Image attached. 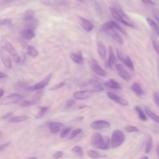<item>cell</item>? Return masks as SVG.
I'll return each mask as SVG.
<instances>
[{
	"mask_svg": "<svg viewBox=\"0 0 159 159\" xmlns=\"http://www.w3.org/2000/svg\"><path fill=\"white\" fill-rule=\"evenodd\" d=\"M28 85L27 84L22 82H19L16 84L15 86L16 89H22L26 88H28Z\"/></svg>",
	"mask_w": 159,
	"mask_h": 159,
	"instance_id": "obj_40",
	"label": "cell"
},
{
	"mask_svg": "<svg viewBox=\"0 0 159 159\" xmlns=\"http://www.w3.org/2000/svg\"><path fill=\"white\" fill-rule=\"evenodd\" d=\"M11 143V141H9L7 142V143L4 144L0 146V150L1 151L4 149L6 148L7 147L9 146Z\"/></svg>",
	"mask_w": 159,
	"mask_h": 159,
	"instance_id": "obj_54",
	"label": "cell"
},
{
	"mask_svg": "<svg viewBox=\"0 0 159 159\" xmlns=\"http://www.w3.org/2000/svg\"><path fill=\"white\" fill-rule=\"evenodd\" d=\"M3 47L6 51L11 54L13 57L17 54L15 49L9 41H5L3 44Z\"/></svg>",
	"mask_w": 159,
	"mask_h": 159,
	"instance_id": "obj_18",
	"label": "cell"
},
{
	"mask_svg": "<svg viewBox=\"0 0 159 159\" xmlns=\"http://www.w3.org/2000/svg\"><path fill=\"white\" fill-rule=\"evenodd\" d=\"M4 93V90L3 89L1 88V91H0V96H1V98L3 96Z\"/></svg>",
	"mask_w": 159,
	"mask_h": 159,
	"instance_id": "obj_60",
	"label": "cell"
},
{
	"mask_svg": "<svg viewBox=\"0 0 159 159\" xmlns=\"http://www.w3.org/2000/svg\"><path fill=\"white\" fill-rule=\"evenodd\" d=\"M145 109L146 113L150 118L159 124V117L151 111L147 107H145Z\"/></svg>",
	"mask_w": 159,
	"mask_h": 159,
	"instance_id": "obj_27",
	"label": "cell"
},
{
	"mask_svg": "<svg viewBox=\"0 0 159 159\" xmlns=\"http://www.w3.org/2000/svg\"><path fill=\"white\" fill-rule=\"evenodd\" d=\"M141 159H149V158L148 156H146L143 158H142Z\"/></svg>",
	"mask_w": 159,
	"mask_h": 159,
	"instance_id": "obj_62",
	"label": "cell"
},
{
	"mask_svg": "<svg viewBox=\"0 0 159 159\" xmlns=\"http://www.w3.org/2000/svg\"><path fill=\"white\" fill-rule=\"evenodd\" d=\"M110 55L108 60L106 63V64L107 66L109 67L110 69H112L113 66L116 61V59L115 55L113 53V47L110 46L109 47Z\"/></svg>",
	"mask_w": 159,
	"mask_h": 159,
	"instance_id": "obj_16",
	"label": "cell"
},
{
	"mask_svg": "<svg viewBox=\"0 0 159 159\" xmlns=\"http://www.w3.org/2000/svg\"><path fill=\"white\" fill-rule=\"evenodd\" d=\"M105 84L106 87L113 89H119L121 87L119 83L112 79H110L106 82Z\"/></svg>",
	"mask_w": 159,
	"mask_h": 159,
	"instance_id": "obj_22",
	"label": "cell"
},
{
	"mask_svg": "<svg viewBox=\"0 0 159 159\" xmlns=\"http://www.w3.org/2000/svg\"><path fill=\"white\" fill-rule=\"evenodd\" d=\"M154 99L155 101L159 107V94L156 92L154 94Z\"/></svg>",
	"mask_w": 159,
	"mask_h": 159,
	"instance_id": "obj_52",
	"label": "cell"
},
{
	"mask_svg": "<svg viewBox=\"0 0 159 159\" xmlns=\"http://www.w3.org/2000/svg\"><path fill=\"white\" fill-rule=\"evenodd\" d=\"M80 20L81 26L86 31L88 32L93 29V25L90 21L81 17L80 18Z\"/></svg>",
	"mask_w": 159,
	"mask_h": 159,
	"instance_id": "obj_12",
	"label": "cell"
},
{
	"mask_svg": "<svg viewBox=\"0 0 159 159\" xmlns=\"http://www.w3.org/2000/svg\"><path fill=\"white\" fill-rule=\"evenodd\" d=\"M13 115V113H7L6 115L2 117V119H5L9 117L12 116Z\"/></svg>",
	"mask_w": 159,
	"mask_h": 159,
	"instance_id": "obj_55",
	"label": "cell"
},
{
	"mask_svg": "<svg viewBox=\"0 0 159 159\" xmlns=\"http://www.w3.org/2000/svg\"><path fill=\"white\" fill-rule=\"evenodd\" d=\"M72 152L81 158L83 156V150L81 147L78 146H75L73 147L72 149Z\"/></svg>",
	"mask_w": 159,
	"mask_h": 159,
	"instance_id": "obj_31",
	"label": "cell"
},
{
	"mask_svg": "<svg viewBox=\"0 0 159 159\" xmlns=\"http://www.w3.org/2000/svg\"><path fill=\"white\" fill-rule=\"evenodd\" d=\"M88 155L93 158H97L101 157L100 155L98 152L93 150H89L87 152Z\"/></svg>",
	"mask_w": 159,
	"mask_h": 159,
	"instance_id": "obj_38",
	"label": "cell"
},
{
	"mask_svg": "<svg viewBox=\"0 0 159 159\" xmlns=\"http://www.w3.org/2000/svg\"><path fill=\"white\" fill-rule=\"evenodd\" d=\"M125 140V135L123 133L119 130L114 131L113 133L110 140V145L113 149H115L120 146Z\"/></svg>",
	"mask_w": 159,
	"mask_h": 159,
	"instance_id": "obj_3",
	"label": "cell"
},
{
	"mask_svg": "<svg viewBox=\"0 0 159 159\" xmlns=\"http://www.w3.org/2000/svg\"><path fill=\"white\" fill-rule=\"evenodd\" d=\"M89 84L94 87V89L92 90L94 93L99 92L104 90V87L102 84L97 81L92 79L89 81Z\"/></svg>",
	"mask_w": 159,
	"mask_h": 159,
	"instance_id": "obj_17",
	"label": "cell"
},
{
	"mask_svg": "<svg viewBox=\"0 0 159 159\" xmlns=\"http://www.w3.org/2000/svg\"><path fill=\"white\" fill-rule=\"evenodd\" d=\"M146 20L150 26L155 31L159 37V27L157 24L153 19L150 18H147Z\"/></svg>",
	"mask_w": 159,
	"mask_h": 159,
	"instance_id": "obj_23",
	"label": "cell"
},
{
	"mask_svg": "<svg viewBox=\"0 0 159 159\" xmlns=\"http://www.w3.org/2000/svg\"><path fill=\"white\" fill-rule=\"evenodd\" d=\"M8 77V75L6 73L2 72L0 73V78L1 79L6 78Z\"/></svg>",
	"mask_w": 159,
	"mask_h": 159,
	"instance_id": "obj_56",
	"label": "cell"
},
{
	"mask_svg": "<svg viewBox=\"0 0 159 159\" xmlns=\"http://www.w3.org/2000/svg\"><path fill=\"white\" fill-rule=\"evenodd\" d=\"M71 130V128H67L64 129L62 132L60 134V137L64 138L68 135Z\"/></svg>",
	"mask_w": 159,
	"mask_h": 159,
	"instance_id": "obj_47",
	"label": "cell"
},
{
	"mask_svg": "<svg viewBox=\"0 0 159 159\" xmlns=\"http://www.w3.org/2000/svg\"><path fill=\"white\" fill-rule=\"evenodd\" d=\"M123 63L129 69L131 70H134V66L133 63L129 57L126 56L125 58V59Z\"/></svg>",
	"mask_w": 159,
	"mask_h": 159,
	"instance_id": "obj_35",
	"label": "cell"
},
{
	"mask_svg": "<svg viewBox=\"0 0 159 159\" xmlns=\"http://www.w3.org/2000/svg\"><path fill=\"white\" fill-rule=\"evenodd\" d=\"M111 21L105 23L102 27V31L105 34L112 38L120 44L124 43L123 40L114 30Z\"/></svg>",
	"mask_w": 159,
	"mask_h": 159,
	"instance_id": "obj_2",
	"label": "cell"
},
{
	"mask_svg": "<svg viewBox=\"0 0 159 159\" xmlns=\"http://www.w3.org/2000/svg\"><path fill=\"white\" fill-rule=\"evenodd\" d=\"M13 59L15 63L18 64H22L25 61L26 58L24 55L19 56L16 54L13 56Z\"/></svg>",
	"mask_w": 159,
	"mask_h": 159,
	"instance_id": "obj_32",
	"label": "cell"
},
{
	"mask_svg": "<svg viewBox=\"0 0 159 159\" xmlns=\"http://www.w3.org/2000/svg\"><path fill=\"white\" fill-rule=\"evenodd\" d=\"M108 97L110 99L115 100L117 97H118L114 93L111 92H108L107 93Z\"/></svg>",
	"mask_w": 159,
	"mask_h": 159,
	"instance_id": "obj_49",
	"label": "cell"
},
{
	"mask_svg": "<svg viewBox=\"0 0 159 159\" xmlns=\"http://www.w3.org/2000/svg\"><path fill=\"white\" fill-rule=\"evenodd\" d=\"M28 118L27 116H21L13 117L9 120L10 122L18 123L27 120Z\"/></svg>",
	"mask_w": 159,
	"mask_h": 159,
	"instance_id": "obj_25",
	"label": "cell"
},
{
	"mask_svg": "<svg viewBox=\"0 0 159 159\" xmlns=\"http://www.w3.org/2000/svg\"><path fill=\"white\" fill-rule=\"evenodd\" d=\"M23 99L22 97L18 94H13L4 98L2 99L1 103L3 105L17 104Z\"/></svg>",
	"mask_w": 159,
	"mask_h": 159,
	"instance_id": "obj_5",
	"label": "cell"
},
{
	"mask_svg": "<svg viewBox=\"0 0 159 159\" xmlns=\"http://www.w3.org/2000/svg\"><path fill=\"white\" fill-rule=\"evenodd\" d=\"M76 101L74 100H70L67 102L66 107L68 108H70L76 103Z\"/></svg>",
	"mask_w": 159,
	"mask_h": 159,
	"instance_id": "obj_51",
	"label": "cell"
},
{
	"mask_svg": "<svg viewBox=\"0 0 159 159\" xmlns=\"http://www.w3.org/2000/svg\"><path fill=\"white\" fill-rule=\"evenodd\" d=\"M35 13L32 10H28L24 13L23 20L25 22L28 21L35 19Z\"/></svg>",
	"mask_w": 159,
	"mask_h": 159,
	"instance_id": "obj_20",
	"label": "cell"
},
{
	"mask_svg": "<svg viewBox=\"0 0 159 159\" xmlns=\"http://www.w3.org/2000/svg\"><path fill=\"white\" fill-rule=\"evenodd\" d=\"M116 52L119 59L123 63L125 59V58L124 57L122 54L119 49L117 50Z\"/></svg>",
	"mask_w": 159,
	"mask_h": 159,
	"instance_id": "obj_50",
	"label": "cell"
},
{
	"mask_svg": "<svg viewBox=\"0 0 159 159\" xmlns=\"http://www.w3.org/2000/svg\"><path fill=\"white\" fill-rule=\"evenodd\" d=\"M91 144L95 148L102 149H108L110 148V140L109 138H103L101 134L97 132L93 134L91 138Z\"/></svg>",
	"mask_w": 159,
	"mask_h": 159,
	"instance_id": "obj_1",
	"label": "cell"
},
{
	"mask_svg": "<svg viewBox=\"0 0 159 159\" xmlns=\"http://www.w3.org/2000/svg\"><path fill=\"white\" fill-rule=\"evenodd\" d=\"M28 159H37L36 158L34 157V158H31Z\"/></svg>",
	"mask_w": 159,
	"mask_h": 159,
	"instance_id": "obj_63",
	"label": "cell"
},
{
	"mask_svg": "<svg viewBox=\"0 0 159 159\" xmlns=\"http://www.w3.org/2000/svg\"><path fill=\"white\" fill-rule=\"evenodd\" d=\"M94 93L92 90L78 91L75 93L73 96L75 99L77 100L85 99L90 98Z\"/></svg>",
	"mask_w": 159,
	"mask_h": 159,
	"instance_id": "obj_8",
	"label": "cell"
},
{
	"mask_svg": "<svg viewBox=\"0 0 159 159\" xmlns=\"http://www.w3.org/2000/svg\"><path fill=\"white\" fill-rule=\"evenodd\" d=\"M71 59L77 63H81L83 60L82 54L80 51L77 52L76 53H72L70 55Z\"/></svg>",
	"mask_w": 159,
	"mask_h": 159,
	"instance_id": "obj_14",
	"label": "cell"
},
{
	"mask_svg": "<svg viewBox=\"0 0 159 159\" xmlns=\"http://www.w3.org/2000/svg\"><path fill=\"white\" fill-rule=\"evenodd\" d=\"M90 127L95 129H101L110 128V124L108 122L103 120L96 121L90 125Z\"/></svg>",
	"mask_w": 159,
	"mask_h": 159,
	"instance_id": "obj_11",
	"label": "cell"
},
{
	"mask_svg": "<svg viewBox=\"0 0 159 159\" xmlns=\"http://www.w3.org/2000/svg\"><path fill=\"white\" fill-rule=\"evenodd\" d=\"M98 52L100 57L104 59L106 55V49L103 42L99 40L97 42Z\"/></svg>",
	"mask_w": 159,
	"mask_h": 159,
	"instance_id": "obj_15",
	"label": "cell"
},
{
	"mask_svg": "<svg viewBox=\"0 0 159 159\" xmlns=\"http://www.w3.org/2000/svg\"><path fill=\"white\" fill-rule=\"evenodd\" d=\"M64 155V153L60 151L55 152L53 155V157L55 159L59 158L62 157Z\"/></svg>",
	"mask_w": 159,
	"mask_h": 159,
	"instance_id": "obj_48",
	"label": "cell"
},
{
	"mask_svg": "<svg viewBox=\"0 0 159 159\" xmlns=\"http://www.w3.org/2000/svg\"><path fill=\"white\" fill-rule=\"evenodd\" d=\"M116 68L118 73L122 78L127 81H129L131 78V75L120 64L116 65Z\"/></svg>",
	"mask_w": 159,
	"mask_h": 159,
	"instance_id": "obj_10",
	"label": "cell"
},
{
	"mask_svg": "<svg viewBox=\"0 0 159 159\" xmlns=\"http://www.w3.org/2000/svg\"><path fill=\"white\" fill-rule=\"evenodd\" d=\"M131 90L137 94L140 95L144 94V92L138 83H135L131 87Z\"/></svg>",
	"mask_w": 159,
	"mask_h": 159,
	"instance_id": "obj_26",
	"label": "cell"
},
{
	"mask_svg": "<svg viewBox=\"0 0 159 159\" xmlns=\"http://www.w3.org/2000/svg\"><path fill=\"white\" fill-rule=\"evenodd\" d=\"M35 104L32 101H25L20 104V106L23 107H26Z\"/></svg>",
	"mask_w": 159,
	"mask_h": 159,
	"instance_id": "obj_46",
	"label": "cell"
},
{
	"mask_svg": "<svg viewBox=\"0 0 159 159\" xmlns=\"http://www.w3.org/2000/svg\"><path fill=\"white\" fill-rule=\"evenodd\" d=\"M82 131L81 129H78L74 130L68 138L69 139H72L76 137Z\"/></svg>",
	"mask_w": 159,
	"mask_h": 159,
	"instance_id": "obj_45",
	"label": "cell"
},
{
	"mask_svg": "<svg viewBox=\"0 0 159 159\" xmlns=\"http://www.w3.org/2000/svg\"><path fill=\"white\" fill-rule=\"evenodd\" d=\"M25 22V28H29L34 30L37 28L38 24V20L35 18Z\"/></svg>",
	"mask_w": 159,
	"mask_h": 159,
	"instance_id": "obj_21",
	"label": "cell"
},
{
	"mask_svg": "<svg viewBox=\"0 0 159 159\" xmlns=\"http://www.w3.org/2000/svg\"><path fill=\"white\" fill-rule=\"evenodd\" d=\"M65 84V82H61L52 87L49 88V90H54L59 89L64 86Z\"/></svg>",
	"mask_w": 159,
	"mask_h": 159,
	"instance_id": "obj_44",
	"label": "cell"
},
{
	"mask_svg": "<svg viewBox=\"0 0 159 159\" xmlns=\"http://www.w3.org/2000/svg\"><path fill=\"white\" fill-rule=\"evenodd\" d=\"M152 43L157 53L159 54V42L157 40L155 37L152 39Z\"/></svg>",
	"mask_w": 159,
	"mask_h": 159,
	"instance_id": "obj_43",
	"label": "cell"
},
{
	"mask_svg": "<svg viewBox=\"0 0 159 159\" xmlns=\"http://www.w3.org/2000/svg\"><path fill=\"white\" fill-rule=\"evenodd\" d=\"M42 4L48 6H60L64 5L66 2L62 1H42Z\"/></svg>",
	"mask_w": 159,
	"mask_h": 159,
	"instance_id": "obj_19",
	"label": "cell"
},
{
	"mask_svg": "<svg viewBox=\"0 0 159 159\" xmlns=\"http://www.w3.org/2000/svg\"><path fill=\"white\" fill-rule=\"evenodd\" d=\"M27 53L29 55L33 57H36L39 54L36 49L31 46H29L28 47Z\"/></svg>",
	"mask_w": 159,
	"mask_h": 159,
	"instance_id": "obj_29",
	"label": "cell"
},
{
	"mask_svg": "<svg viewBox=\"0 0 159 159\" xmlns=\"http://www.w3.org/2000/svg\"><path fill=\"white\" fill-rule=\"evenodd\" d=\"M63 125L61 123L53 122L50 123L49 126L50 131L53 133H56L60 131Z\"/></svg>",
	"mask_w": 159,
	"mask_h": 159,
	"instance_id": "obj_13",
	"label": "cell"
},
{
	"mask_svg": "<svg viewBox=\"0 0 159 159\" xmlns=\"http://www.w3.org/2000/svg\"><path fill=\"white\" fill-rule=\"evenodd\" d=\"M49 109V107H43L40 108L38 114L36 116L37 119H39L42 118L47 112Z\"/></svg>",
	"mask_w": 159,
	"mask_h": 159,
	"instance_id": "obj_36",
	"label": "cell"
},
{
	"mask_svg": "<svg viewBox=\"0 0 159 159\" xmlns=\"http://www.w3.org/2000/svg\"><path fill=\"white\" fill-rule=\"evenodd\" d=\"M125 131L128 133L139 131V129L137 128L130 125L125 127Z\"/></svg>",
	"mask_w": 159,
	"mask_h": 159,
	"instance_id": "obj_42",
	"label": "cell"
},
{
	"mask_svg": "<svg viewBox=\"0 0 159 159\" xmlns=\"http://www.w3.org/2000/svg\"><path fill=\"white\" fill-rule=\"evenodd\" d=\"M43 94L42 90H39L37 92L33 98L32 101L35 104H37L40 100Z\"/></svg>",
	"mask_w": 159,
	"mask_h": 159,
	"instance_id": "obj_34",
	"label": "cell"
},
{
	"mask_svg": "<svg viewBox=\"0 0 159 159\" xmlns=\"http://www.w3.org/2000/svg\"><path fill=\"white\" fill-rule=\"evenodd\" d=\"M153 15L155 19L159 24V11L157 10L154 11Z\"/></svg>",
	"mask_w": 159,
	"mask_h": 159,
	"instance_id": "obj_53",
	"label": "cell"
},
{
	"mask_svg": "<svg viewBox=\"0 0 159 159\" xmlns=\"http://www.w3.org/2000/svg\"><path fill=\"white\" fill-rule=\"evenodd\" d=\"M20 34L24 39L30 40L36 36L35 30L32 29L25 28L19 31Z\"/></svg>",
	"mask_w": 159,
	"mask_h": 159,
	"instance_id": "obj_9",
	"label": "cell"
},
{
	"mask_svg": "<svg viewBox=\"0 0 159 159\" xmlns=\"http://www.w3.org/2000/svg\"><path fill=\"white\" fill-rule=\"evenodd\" d=\"M135 110L138 113V115L140 119L143 121H146L147 120L146 115L144 112L138 106H137L135 107Z\"/></svg>",
	"mask_w": 159,
	"mask_h": 159,
	"instance_id": "obj_30",
	"label": "cell"
},
{
	"mask_svg": "<svg viewBox=\"0 0 159 159\" xmlns=\"http://www.w3.org/2000/svg\"><path fill=\"white\" fill-rule=\"evenodd\" d=\"M52 76V73H50L46 75L44 78L34 85L29 87L27 89L31 91L40 90L45 88L48 84Z\"/></svg>",
	"mask_w": 159,
	"mask_h": 159,
	"instance_id": "obj_4",
	"label": "cell"
},
{
	"mask_svg": "<svg viewBox=\"0 0 159 159\" xmlns=\"http://www.w3.org/2000/svg\"><path fill=\"white\" fill-rule=\"evenodd\" d=\"M84 119V117L83 116H78L74 120L76 121H80Z\"/></svg>",
	"mask_w": 159,
	"mask_h": 159,
	"instance_id": "obj_58",
	"label": "cell"
},
{
	"mask_svg": "<svg viewBox=\"0 0 159 159\" xmlns=\"http://www.w3.org/2000/svg\"><path fill=\"white\" fill-rule=\"evenodd\" d=\"M114 101L122 105L127 106L129 104V103L127 100L119 96L114 100Z\"/></svg>",
	"mask_w": 159,
	"mask_h": 159,
	"instance_id": "obj_39",
	"label": "cell"
},
{
	"mask_svg": "<svg viewBox=\"0 0 159 159\" xmlns=\"http://www.w3.org/2000/svg\"><path fill=\"white\" fill-rule=\"evenodd\" d=\"M143 2L148 4H151V5H155V3L152 1H142Z\"/></svg>",
	"mask_w": 159,
	"mask_h": 159,
	"instance_id": "obj_57",
	"label": "cell"
},
{
	"mask_svg": "<svg viewBox=\"0 0 159 159\" xmlns=\"http://www.w3.org/2000/svg\"><path fill=\"white\" fill-rule=\"evenodd\" d=\"M1 60L6 68L8 69L11 68L12 62L9 57L5 55H3L1 57Z\"/></svg>",
	"mask_w": 159,
	"mask_h": 159,
	"instance_id": "obj_24",
	"label": "cell"
},
{
	"mask_svg": "<svg viewBox=\"0 0 159 159\" xmlns=\"http://www.w3.org/2000/svg\"><path fill=\"white\" fill-rule=\"evenodd\" d=\"M12 22V20L10 19H3L0 20V25L1 26L9 25L11 24Z\"/></svg>",
	"mask_w": 159,
	"mask_h": 159,
	"instance_id": "obj_41",
	"label": "cell"
},
{
	"mask_svg": "<svg viewBox=\"0 0 159 159\" xmlns=\"http://www.w3.org/2000/svg\"><path fill=\"white\" fill-rule=\"evenodd\" d=\"M156 152L158 158L159 159V143L158 144L156 149Z\"/></svg>",
	"mask_w": 159,
	"mask_h": 159,
	"instance_id": "obj_59",
	"label": "cell"
},
{
	"mask_svg": "<svg viewBox=\"0 0 159 159\" xmlns=\"http://www.w3.org/2000/svg\"><path fill=\"white\" fill-rule=\"evenodd\" d=\"M87 107V106L86 105H81L79 107V108L80 109H81Z\"/></svg>",
	"mask_w": 159,
	"mask_h": 159,
	"instance_id": "obj_61",
	"label": "cell"
},
{
	"mask_svg": "<svg viewBox=\"0 0 159 159\" xmlns=\"http://www.w3.org/2000/svg\"><path fill=\"white\" fill-rule=\"evenodd\" d=\"M111 22L114 28H115L118 30L124 35H127V32L120 25L113 21H111Z\"/></svg>",
	"mask_w": 159,
	"mask_h": 159,
	"instance_id": "obj_33",
	"label": "cell"
},
{
	"mask_svg": "<svg viewBox=\"0 0 159 159\" xmlns=\"http://www.w3.org/2000/svg\"><path fill=\"white\" fill-rule=\"evenodd\" d=\"M114 9L122 16V18H124L127 19H129L128 16L123 11L120 6L118 5L113 7Z\"/></svg>",
	"mask_w": 159,
	"mask_h": 159,
	"instance_id": "obj_37",
	"label": "cell"
},
{
	"mask_svg": "<svg viewBox=\"0 0 159 159\" xmlns=\"http://www.w3.org/2000/svg\"></svg>",
	"mask_w": 159,
	"mask_h": 159,
	"instance_id": "obj_64",
	"label": "cell"
},
{
	"mask_svg": "<svg viewBox=\"0 0 159 159\" xmlns=\"http://www.w3.org/2000/svg\"><path fill=\"white\" fill-rule=\"evenodd\" d=\"M110 10L113 17L115 19L122 23L125 26L132 28L135 27V26L133 24L125 20L122 16L114 9L113 7H110Z\"/></svg>",
	"mask_w": 159,
	"mask_h": 159,
	"instance_id": "obj_6",
	"label": "cell"
},
{
	"mask_svg": "<svg viewBox=\"0 0 159 159\" xmlns=\"http://www.w3.org/2000/svg\"><path fill=\"white\" fill-rule=\"evenodd\" d=\"M153 146V138L151 136L149 135L148 137L147 144L146 148V153L149 154L151 152Z\"/></svg>",
	"mask_w": 159,
	"mask_h": 159,
	"instance_id": "obj_28",
	"label": "cell"
},
{
	"mask_svg": "<svg viewBox=\"0 0 159 159\" xmlns=\"http://www.w3.org/2000/svg\"><path fill=\"white\" fill-rule=\"evenodd\" d=\"M91 69L96 73L100 76H105L106 73L100 66L98 62L96 60L93 59L91 60L90 63Z\"/></svg>",
	"mask_w": 159,
	"mask_h": 159,
	"instance_id": "obj_7",
	"label": "cell"
}]
</instances>
